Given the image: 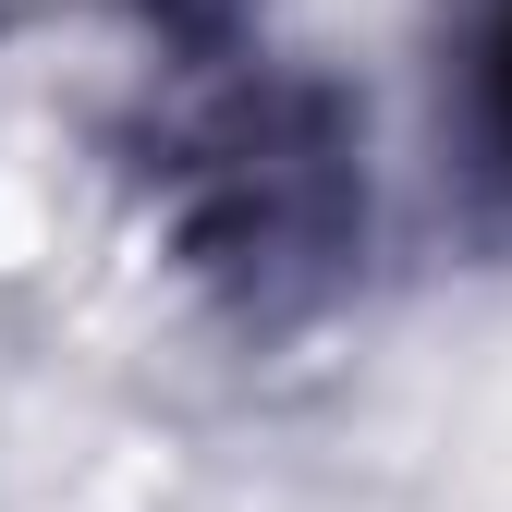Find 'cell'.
<instances>
[{"instance_id": "obj_1", "label": "cell", "mask_w": 512, "mask_h": 512, "mask_svg": "<svg viewBox=\"0 0 512 512\" xmlns=\"http://www.w3.org/2000/svg\"><path fill=\"white\" fill-rule=\"evenodd\" d=\"M500 135H512V25H500Z\"/></svg>"}]
</instances>
